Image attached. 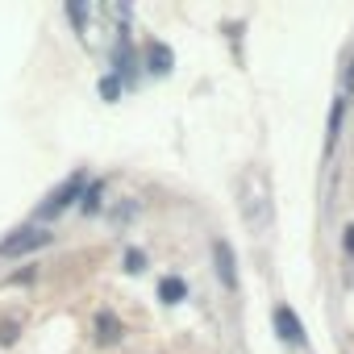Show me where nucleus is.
I'll use <instances>...</instances> for the list:
<instances>
[{"instance_id":"nucleus-3","label":"nucleus","mask_w":354,"mask_h":354,"mask_svg":"<svg viewBox=\"0 0 354 354\" xmlns=\"http://www.w3.org/2000/svg\"><path fill=\"white\" fill-rule=\"evenodd\" d=\"M213 259H217V279H221V288H225V292H238V267H234V250H230L225 238L213 242Z\"/></svg>"},{"instance_id":"nucleus-7","label":"nucleus","mask_w":354,"mask_h":354,"mask_svg":"<svg viewBox=\"0 0 354 354\" xmlns=\"http://www.w3.org/2000/svg\"><path fill=\"white\" fill-rule=\"evenodd\" d=\"M342 117H346V96H337V104H333V113H329V142H325V146H333V138H337V129H342Z\"/></svg>"},{"instance_id":"nucleus-6","label":"nucleus","mask_w":354,"mask_h":354,"mask_svg":"<svg viewBox=\"0 0 354 354\" xmlns=\"http://www.w3.org/2000/svg\"><path fill=\"white\" fill-rule=\"evenodd\" d=\"M167 67H171V50L150 42V71H167Z\"/></svg>"},{"instance_id":"nucleus-8","label":"nucleus","mask_w":354,"mask_h":354,"mask_svg":"<svg viewBox=\"0 0 354 354\" xmlns=\"http://www.w3.org/2000/svg\"><path fill=\"white\" fill-rule=\"evenodd\" d=\"M96 329H100V333H96L100 342H117V337H121V333H117V317H113V313H109V317H100V321H96Z\"/></svg>"},{"instance_id":"nucleus-4","label":"nucleus","mask_w":354,"mask_h":354,"mask_svg":"<svg viewBox=\"0 0 354 354\" xmlns=\"http://www.w3.org/2000/svg\"><path fill=\"white\" fill-rule=\"evenodd\" d=\"M275 329H279V337L292 342V346H304V342H308V337H304V325L296 321V313H292L288 304H275Z\"/></svg>"},{"instance_id":"nucleus-5","label":"nucleus","mask_w":354,"mask_h":354,"mask_svg":"<svg viewBox=\"0 0 354 354\" xmlns=\"http://www.w3.org/2000/svg\"><path fill=\"white\" fill-rule=\"evenodd\" d=\"M184 296H188V283H184L180 275H167V279L158 283V300H162V304H180Z\"/></svg>"},{"instance_id":"nucleus-9","label":"nucleus","mask_w":354,"mask_h":354,"mask_svg":"<svg viewBox=\"0 0 354 354\" xmlns=\"http://www.w3.org/2000/svg\"><path fill=\"white\" fill-rule=\"evenodd\" d=\"M100 196H104V188H92V192L84 196V213H96V209H100Z\"/></svg>"},{"instance_id":"nucleus-10","label":"nucleus","mask_w":354,"mask_h":354,"mask_svg":"<svg viewBox=\"0 0 354 354\" xmlns=\"http://www.w3.org/2000/svg\"><path fill=\"white\" fill-rule=\"evenodd\" d=\"M142 267H146V254L142 250H129L125 254V271H142Z\"/></svg>"},{"instance_id":"nucleus-2","label":"nucleus","mask_w":354,"mask_h":354,"mask_svg":"<svg viewBox=\"0 0 354 354\" xmlns=\"http://www.w3.org/2000/svg\"><path fill=\"white\" fill-rule=\"evenodd\" d=\"M46 242H50V234H46V230H17V238L0 242V259H17V254H30V250L46 246Z\"/></svg>"},{"instance_id":"nucleus-11","label":"nucleus","mask_w":354,"mask_h":354,"mask_svg":"<svg viewBox=\"0 0 354 354\" xmlns=\"http://www.w3.org/2000/svg\"><path fill=\"white\" fill-rule=\"evenodd\" d=\"M346 250H350V254H354V225H350V230H346Z\"/></svg>"},{"instance_id":"nucleus-1","label":"nucleus","mask_w":354,"mask_h":354,"mask_svg":"<svg viewBox=\"0 0 354 354\" xmlns=\"http://www.w3.org/2000/svg\"><path fill=\"white\" fill-rule=\"evenodd\" d=\"M80 196H84V171H75L71 180H63V184L50 192V201L38 209V221H50V217H59V213H63V209H71Z\"/></svg>"}]
</instances>
